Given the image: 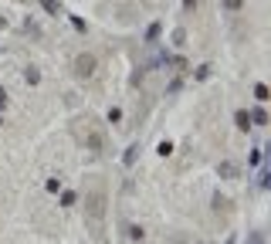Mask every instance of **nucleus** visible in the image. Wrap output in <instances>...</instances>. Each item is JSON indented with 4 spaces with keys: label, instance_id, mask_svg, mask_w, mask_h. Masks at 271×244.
Returning a JSON list of instances; mask_svg holds the SVG:
<instances>
[{
    "label": "nucleus",
    "instance_id": "22",
    "mask_svg": "<svg viewBox=\"0 0 271 244\" xmlns=\"http://www.w3.org/2000/svg\"><path fill=\"white\" fill-rule=\"evenodd\" d=\"M71 27H75L78 34H85V31H88V27H85V20H81V17H75V14H71Z\"/></svg>",
    "mask_w": 271,
    "mask_h": 244
},
{
    "label": "nucleus",
    "instance_id": "19",
    "mask_svg": "<svg viewBox=\"0 0 271 244\" xmlns=\"http://www.w3.org/2000/svg\"><path fill=\"white\" fill-rule=\"evenodd\" d=\"M24 31H27V34H34V38H41V27H38V24H34L31 17L24 20Z\"/></svg>",
    "mask_w": 271,
    "mask_h": 244
},
{
    "label": "nucleus",
    "instance_id": "17",
    "mask_svg": "<svg viewBox=\"0 0 271 244\" xmlns=\"http://www.w3.org/2000/svg\"><path fill=\"white\" fill-rule=\"evenodd\" d=\"M194 78L197 81H207V78H210V65H200V68L194 72Z\"/></svg>",
    "mask_w": 271,
    "mask_h": 244
},
{
    "label": "nucleus",
    "instance_id": "23",
    "mask_svg": "<svg viewBox=\"0 0 271 244\" xmlns=\"http://www.w3.org/2000/svg\"><path fill=\"white\" fill-rule=\"evenodd\" d=\"M119 119H122V109L112 105V109H109V122H119Z\"/></svg>",
    "mask_w": 271,
    "mask_h": 244
},
{
    "label": "nucleus",
    "instance_id": "30",
    "mask_svg": "<svg viewBox=\"0 0 271 244\" xmlns=\"http://www.w3.org/2000/svg\"><path fill=\"white\" fill-rule=\"evenodd\" d=\"M227 244H237V238H227Z\"/></svg>",
    "mask_w": 271,
    "mask_h": 244
},
{
    "label": "nucleus",
    "instance_id": "12",
    "mask_svg": "<svg viewBox=\"0 0 271 244\" xmlns=\"http://www.w3.org/2000/svg\"><path fill=\"white\" fill-rule=\"evenodd\" d=\"M75 204H78L75 190H61V207H75Z\"/></svg>",
    "mask_w": 271,
    "mask_h": 244
},
{
    "label": "nucleus",
    "instance_id": "4",
    "mask_svg": "<svg viewBox=\"0 0 271 244\" xmlns=\"http://www.w3.org/2000/svg\"><path fill=\"white\" fill-rule=\"evenodd\" d=\"M237 173H241V166L234 160H220L217 163V176H224V180H237Z\"/></svg>",
    "mask_w": 271,
    "mask_h": 244
},
{
    "label": "nucleus",
    "instance_id": "18",
    "mask_svg": "<svg viewBox=\"0 0 271 244\" xmlns=\"http://www.w3.org/2000/svg\"><path fill=\"white\" fill-rule=\"evenodd\" d=\"M142 238H146V231H142L139 224H133V227H129V241H142Z\"/></svg>",
    "mask_w": 271,
    "mask_h": 244
},
{
    "label": "nucleus",
    "instance_id": "28",
    "mask_svg": "<svg viewBox=\"0 0 271 244\" xmlns=\"http://www.w3.org/2000/svg\"><path fill=\"white\" fill-rule=\"evenodd\" d=\"M0 109H7V92L0 88Z\"/></svg>",
    "mask_w": 271,
    "mask_h": 244
},
{
    "label": "nucleus",
    "instance_id": "26",
    "mask_svg": "<svg viewBox=\"0 0 271 244\" xmlns=\"http://www.w3.org/2000/svg\"><path fill=\"white\" fill-rule=\"evenodd\" d=\"M248 244H265V234H261V231H254L251 238H248Z\"/></svg>",
    "mask_w": 271,
    "mask_h": 244
},
{
    "label": "nucleus",
    "instance_id": "14",
    "mask_svg": "<svg viewBox=\"0 0 271 244\" xmlns=\"http://www.w3.org/2000/svg\"><path fill=\"white\" fill-rule=\"evenodd\" d=\"M254 98H258V102H268V85H265V81L254 85Z\"/></svg>",
    "mask_w": 271,
    "mask_h": 244
},
{
    "label": "nucleus",
    "instance_id": "8",
    "mask_svg": "<svg viewBox=\"0 0 271 244\" xmlns=\"http://www.w3.org/2000/svg\"><path fill=\"white\" fill-rule=\"evenodd\" d=\"M166 65H170V68H176V72H187V68H190V65H187V58L170 55V51H166Z\"/></svg>",
    "mask_w": 271,
    "mask_h": 244
},
{
    "label": "nucleus",
    "instance_id": "20",
    "mask_svg": "<svg viewBox=\"0 0 271 244\" xmlns=\"http://www.w3.org/2000/svg\"><path fill=\"white\" fill-rule=\"evenodd\" d=\"M156 153H159V156H170V153H173V143H170V139H163V143L156 146Z\"/></svg>",
    "mask_w": 271,
    "mask_h": 244
},
{
    "label": "nucleus",
    "instance_id": "21",
    "mask_svg": "<svg viewBox=\"0 0 271 244\" xmlns=\"http://www.w3.org/2000/svg\"><path fill=\"white\" fill-rule=\"evenodd\" d=\"M180 88H183V78H173V81L166 85V95H176V92H180Z\"/></svg>",
    "mask_w": 271,
    "mask_h": 244
},
{
    "label": "nucleus",
    "instance_id": "27",
    "mask_svg": "<svg viewBox=\"0 0 271 244\" xmlns=\"http://www.w3.org/2000/svg\"><path fill=\"white\" fill-rule=\"evenodd\" d=\"M194 7H197V0H183V10L187 14H194Z\"/></svg>",
    "mask_w": 271,
    "mask_h": 244
},
{
    "label": "nucleus",
    "instance_id": "15",
    "mask_svg": "<svg viewBox=\"0 0 271 244\" xmlns=\"http://www.w3.org/2000/svg\"><path fill=\"white\" fill-rule=\"evenodd\" d=\"M268 183H271V169L265 166L261 173H258V187H261V190H268Z\"/></svg>",
    "mask_w": 271,
    "mask_h": 244
},
{
    "label": "nucleus",
    "instance_id": "13",
    "mask_svg": "<svg viewBox=\"0 0 271 244\" xmlns=\"http://www.w3.org/2000/svg\"><path fill=\"white\" fill-rule=\"evenodd\" d=\"M170 41H173V48H183V44H187V31H183V27H176L173 34H170Z\"/></svg>",
    "mask_w": 271,
    "mask_h": 244
},
{
    "label": "nucleus",
    "instance_id": "16",
    "mask_svg": "<svg viewBox=\"0 0 271 244\" xmlns=\"http://www.w3.org/2000/svg\"><path fill=\"white\" fill-rule=\"evenodd\" d=\"M44 190H48V193H58V190H61V180H58V176H48V180H44Z\"/></svg>",
    "mask_w": 271,
    "mask_h": 244
},
{
    "label": "nucleus",
    "instance_id": "1",
    "mask_svg": "<svg viewBox=\"0 0 271 244\" xmlns=\"http://www.w3.org/2000/svg\"><path fill=\"white\" fill-rule=\"evenodd\" d=\"M85 221L92 227V234L102 238V224H105V190L102 187L85 193Z\"/></svg>",
    "mask_w": 271,
    "mask_h": 244
},
{
    "label": "nucleus",
    "instance_id": "11",
    "mask_svg": "<svg viewBox=\"0 0 271 244\" xmlns=\"http://www.w3.org/2000/svg\"><path fill=\"white\" fill-rule=\"evenodd\" d=\"M41 7H44L51 17H58V14H61V0H41Z\"/></svg>",
    "mask_w": 271,
    "mask_h": 244
},
{
    "label": "nucleus",
    "instance_id": "5",
    "mask_svg": "<svg viewBox=\"0 0 271 244\" xmlns=\"http://www.w3.org/2000/svg\"><path fill=\"white\" fill-rule=\"evenodd\" d=\"M136 160H139V143H133V146H126V153H122V166L133 169Z\"/></svg>",
    "mask_w": 271,
    "mask_h": 244
},
{
    "label": "nucleus",
    "instance_id": "3",
    "mask_svg": "<svg viewBox=\"0 0 271 244\" xmlns=\"http://www.w3.org/2000/svg\"><path fill=\"white\" fill-rule=\"evenodd\" d=\"M95 68H98L95 55H78L75 58V75L78 78H92V75H95Z\"/></svg>",
    "mask_w": 271,
    "mask_h": 244
},
{
    "label": "nucleus",
    "instance_id": "31",
    "mask_svg": "<svg viewBox=\"0 0 271 244\" xmlns=\"http://www.w3.org/2000/svg\"><path fill=\"white\" fill-rule=\"evenodd\" d=\"M0 129H3V115H0Z\"/></svg>",
    "mask_w": 271,
    "mask_h": 244
},
{
    "label": "nucleus",
    "instance_id": "2",
    "mask_svg": "<svg viewBox=\"0 0 271 244\" xmlns=\"http://www.w3.org/2000/svg\"><path fill=\"white\" fill-rule=\"evenodd\" d=\"M85 150L95 153V156H102V153H105V132L98 129L95 122H85Z\"/></svg>",
    "mask_w": 271,
    "mask_h": 244
},
{
    "label": "nucleus",
    "instance_id": "7",
    "mask_svg": "<svg viewBox=\"0 0 271 244\" xmlns=\"http://www.w3.org/2000/svg\"><path fill=\"white\" fill-rule=\"evenodd\" d=\"M159 34H163V24H159V20H153V24L146 27V44H156V41H159Z\"/></svg>",
    "mask_w": 271,
    "mask_h": 244
},
{
    "label": "nucleus",
    "instance_id": "9",
    "mask_svg": "<svg viewBox=\"0 0 271 244\" xmlns=\"http://www.w3.org/2000/svg\"><path fill=\"white\" fill-rule=\"evenodd\" d=\"M24 81H27V85H38V81H41V72L34 68V65H27V68H24Z\"/></svg>",
    "mask_w": 271,
    "mask_h": 244
},
{
    "label": "nucleus",
    "instance_id": "10",
    "mask_svg": "<svg viewBox=\"0 0 271 244\" xmlns=\"http://www.w3.org/2000/svg\"><path fill=\"white\" fill-rule=\"evenodd\" d=\"M251 115V126H268V112L265 109H254V112H248Z\"/></svg>",
    "mask_w": 271,
    "mask_h": 244
},
{
    "label": "nucleus",
    "instance_id": "25",
    "mask_svg": "<svg viewBox=\"0 0 271 244\" xmlns=\"http://www.w3.org/2000/svg\"><path fill=\"white\" fill-rule=\"evenodd\" d=\"M224 207H227V197L217 193V197H213V210H224Z\"/></svg>",
    "mask_w": 271,
    "mask_h": 244
},
{
    "label": "nucleus",
    "instance_id": "29",
    "mask_svg": "<svg viewBox=\"0 0 271 244\" xmlns=\"http://www.w3.org/2000/svg\"><path fill=\"white\" fill-rule=\"evenodd\" d=\"M3 27H7V17H3V14H0V31H3Z\"/></svg>",
    "mask_w": 271,
    "mask_h": 244
},
{
    "label": "nucleus",
    "instance_id": "6",
    "mask_svg": "<svg viewBox=\"0 0 271 244\" xmlns=\"http://www.w3.org/2000/svg\"><path fill=\"white\" fill-rule=\"evenodd\" d=\"M234 126H237L241 132H248L251 129V115L244 112V109H237V112H234Z\"/></svg>",
    "mask_w": 271,
    "mask_h": 244
},
{
    "label": "nucleus",
    "instance_id": "24",
    "mask_svg": "<svg viewBox=\"0 0 271 244\" xmlns=\"http://www.w3.org/2000/svg\"><path fill=\"white\" fill-rule=\"evenodd\" d=\"M224 7H227V10H241V7H244V0H224Z\"/></svg>",
    "mask_w": 271,
    "mask_h": 244
}]
</instances>
